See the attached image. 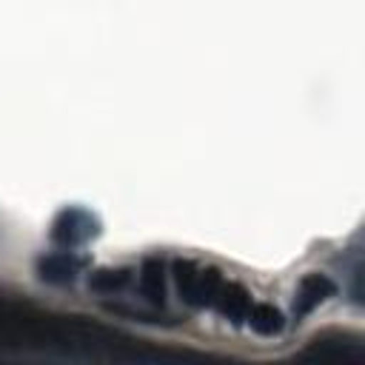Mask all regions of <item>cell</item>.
<instances>
[{
    "instance_id": "cell-8",
    "label": "cell",
    "mask_w": 365,
    "mask_h": 365,
    "mask_svg": "<svg viewBox=\"0 0 365 365\" xmlns=\"http://www.w3.org/2000/svg\"><path fill=\"white\" fill-rule=\"evenodd\" d=\"M245 325L257 336H279L285 331V314L271 302H254L245 317Z\"/></svg>"
},
{
    "instance_id": "cell-1",
    "label": "cell",
    "mask_w": 365,
    "mask_h": 365,
    "mask_svg": "<svg viewBox=\"0 0 365 365\" xmlns=\"http://www.w3.org/2000/svg\"><path fill=\"white\" fill-rule=\"evenodd\" d=\"M168 277L174 282L177 297L188 305V308H214L222 285H225V274L214 265H202L194 259H174L168 268Z\"/></svg>"
},
{
    "instance_id": "cell-6",
    "label": "cell",
    "mask_w": 365,
    "mask_h": 365,
    "mask_svg": "<svg viewBox=\"0 0 365 365\" xmlns=\"http://www.w3.org/2000/svg\"><path fill=\"white\" fill-rule=\"evenodd\" d=\"M251 305H254L251 291L237 279H225V285H222V291H220V297H217L211 311L220 314L231 325H245V317H248Z\"/></svg>"
},
{
    "instance_id": "cell-4",
    "label": "cell",
    "mask_w": 365,
    "mask_h": 365,
    "mask_svg": "<svg viewBox=\"0 0 365 365\" xmlns=\"http://www.w3.org/2000/svg\"><path fill=\"white\" fill-rule=\"evenodd\" d=\"M336 282L328 277V274H319V271H311L305 274L299 282H297V291H294V302H291V314L297 322H302L308 314H314L319 305H325L331 297H336Z\"/></svg>"
},
{
    "instance_id": "cell-2",
    "label": "cell",
    "mask_w": 365,
    "mask_h": 365,
    "mask_svg": "<svg viewBox=\"0 0 365 365\" xmlns=\"http://www.w3.org/2000/svg\"><path fill=\"white\" fill-rule=\"evenodd\" d=\"M100 234H103L100 217L83 205H63L48 225V240L54 248H83Z\"/></svg>"
},
{
    "instance_id": "cell-5",
    "label": "cell",
    "mask_w": 365,
    "mask_h": 365,
    "mask_svg": "<svg viewBox=\"0 0 365 365\" xmlns=\"http://www.w3.org/2000/svg\"><path fill=\"white\" fill-rule=\"evenodd\" d=\"M134 285L140 291V297L160 308L165 305V294H168V265L163 257L151 254V257H143V262L134 268Z\"/></svg>"
},
{
    "instance_id": "cell-7",
    "label": "cell",
    "mask_w": 365,
    "mask_h": 365,
    "mask_svg": "<svg viewBox=\"0 0 365 365\" xmlns=\"http://www.w3.org/2000/svg\"><path fill=\"white\" fill-rule=\"evenodd\" d=\"M134 285V268L131 265H106L94 268L88 274V291L100 297H120Z\"/></svg>"
},
{
    "instance_id": "cell-3",
    "label": "cell",
    "mask_w": 365,
    "mask_h": 365,
    "mask_svg": "<svg viewBox=\"0 0 365 365\" xmlns=\"http://www.w3.org/2000/svg\"><path fill=\"white\" fill-rule=\"evenodd\" d=\"M88 265H91L88 254H80L77 248H54V251H43L34 259V274L40 282L63 288V285H74Z\"/></svg>"
}]
</instances>
